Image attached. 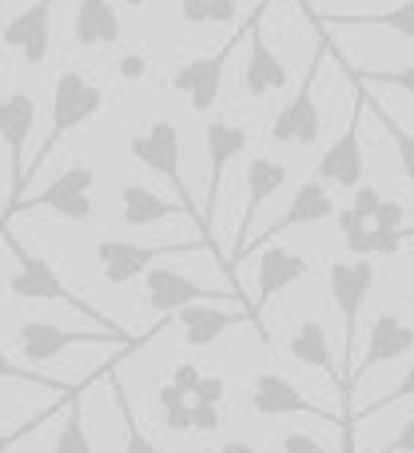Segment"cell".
<instances>
[{
    "label": "cell",
    "instance_id": "obj_1",
    "mask_svg": "<svg viewBox=\"0 0 414 453\" xmlns=\"http://www.w3.org/2000/svg\"><path fill=\"white\" fill-rule=\"evenodd\" d=\"M132 156H136V164H144V167H152L156 175H164L168 180V188L176 191V199L184 203V211H188V219L199 226V234H204V242H207V250L219 258V266H223V274H227V287L235 290V295L243 298V290H239V274L231 271V263H227L223 255H219V247H215V239L207 234V226H204V211L196 207V199L188 196V180H184V172H180V132H176V124L172 119H156V124H148V132H140L132 143Z\"/></svg>",
    "mask_w": 414,
    "mask_h": 453
},
{
    "label": "cell",
    "instance_id": "obj_2",
    "mask_svg": "<svg viewBox=\"0 0 414 453\" xmlns=\"http://www.w3.org/2000/svg\"><path fill=\"white\" fill-rule=\"evenodd\" d=\"M100 111H104V88H96L80 68H64L60 76H56V88H52V124H48V135H44V143L36 148V156L28 159L24 188H28L32 175L48 164V156L56 151V143H60L68 132H76L80 124L96 119Z\"/></svg>",
    "mask_w": 414,
    "mask_h": 453
},
{
    "label": "cell",
    "instance_id": "obj_3",
    "mask_svg": "<svg viewBox=\"0 0 414 453\" xmlns=\"http://www.w3.org/2000/svg\"><path fill=\"white\" fill-rule=\"evenodd\" d=\"M0 234H4L8 250H12V258H16V274L8 279V295H12V298H24V303H64L68 311H76V314H84V319H92L100 330H120L116 322H108V314H100L96 306H88L84 298L72 295V290L64 287V279L56 274L52 263H44L40 255L24 250L20 242L8 234V223L0 226Z\"/></svg>",
    "mask_w": 414,
    "mask_h": 453
},
{
    "label": "cell",
    "instance_id": "obj_4",
    "mask_svg": "<svg viewBox=\"0 0 414 453\" xmlns=\"http://www.w3.org/2000/svg\"><path fill=\"white\" fill-rule=\"evenodd\" d=\"M327 282H331V298L335 311L343 319V406H351V374H355V334H359V314L367 303L371 287H375V263L371 258H335L327 266Z\"/></svg>",
    "mask_w": 414,
    "mask_h": 453
},
{
    "label": "cell",
    "instance_id": "obj_5",
    "mask_svg": "<svg viewBox=\"0 0 414 453\" xmlns=\"http://www.w3.org/2000/svg\"><path fill=\"white\" fill-rule=\"evenodd\" d=\"M148 338H132L128 330H68L60 322H44L32 319L16 330V346H20V358L28 366H44V362L68 354L72 346H116V350H136Z\"/></svg>",
    "mask_w": 414,
    "mask_h": 453
},
{
    "label": "cell",
    "instance_id": "obj_6",
    "mask_svg": "<svg viewBox=\"0 0 414 453\" xmlns=\"http://www.w3.org/2000/svg\"><path fill=\"white\" fill-rule=\"evenodd\" d=\"M331 44H335V40L323 32V40H319V48H315L311 64H307L303 80H299L295 96H291V100L279 108V116L271 119V132H267L271 143H299V148H311V143L319 140L323 116H319V104H315V80H319L323 60L331 56Z\"/></svg>",
    "mask_w": 414,
    "mask_h": 453
},
{
    "label": "cell",
    "instance_id": "obj_7",
    "mask_svg": "<svg viewBox=\"0 0 414 453\" xmlns=\"http://www.w3.org/2000/svg\"><path fill=\"white\" fill-rule=\"evenodd\" d=\"M32 132H36V100H32L28 92H8L4 100H0V143L8 148V172H12V180H8V207L0 219H12L16 207L24 203V172H28V159H24V148H28Z\"/></svg>",
    "mask_w": 414,
    "mask_h": 453
},
{
    "label": "cell",
    "instance_id": "obj_8",
    "mask_svg": "<svg viewBox=\"0 0 414 453\" xmlns=\"http://www.w3.org/2000/svg\"><path fill=\"white\" fill-rule=\"evenodd\" d=\"M207 242H164V247H144V242H128V239H100L96 242V263L100 274L112 287H124V282L140 279L156 266V258L168 255H191V250H204Z\"/></svg>",
    "mask_w": 414,
    "mask_h": 453
},
{
    "label": "cell",
    "instance_id": "obj_9",
    "mask_svg": "<svg viewBox=\"0 0 414 453\" xmlns=\"http://www.w3.org/2000/svg\"><path fill=\"white\" fill-rule=\"evenodd\" d=\"M144 295H148L152 314H160V319H172V314H180L191 303H223V298H231V303L247 306V298H239L235 290H207L196 279H188V274L172 271V266H152L144 274Z\"/></svg>",
    "mask_w": 414,
    "mask_h": 453
},
{
    "label": "cell",
    "instance_id": "obj_10",
    "mask_svg": "<svg viewBox=\"0 0 414 453\" xmlns=\"http://www.w3.org/2000/svg\"><path fill=\"white\" fill-rule=\"evenodd\" d=\"M355 84V111H351V124H347V132L339 135L335 143H331L327 151H323L319 159V180L323 183H335V188H347L355 191L363 183V167H367V159H363V108H367V92H363L359 80H351Z\"/></svg>",
    "mask_w": 414,
    "mask_h": 453
},
{
    "label": "cell",
    "instance_id": "obj_11",
    "mask_svg": "<svg viewBox=\"0 0 414 453\" xmlns=\"http://www.w3.org/2000/svg\"><path fill=\"white\" fill-rule=\"evenodd\" d=\"M92 188H96V172L88 164H72L48 183L40 196L24 199L16 211H28V207H44V211H56L72 223H88L92 219Z\"/></svg>",
    "mask_w": 414,
    "mask_h": 453
},
{
    "label": "cell",
    "instance_id": "obj_12",
    "mask_svg": "<svg viewBox=\"0 0 414 453\" xmlns=\"http://www.w3.org/2000/svg\"><path fill=\"white\" fill-rule=\"evenodd\" d=\"M243 32H247V24H243ZM239 32V36H243ZM239 36H231L219 52H211V56H199V60H188L184 68H176V76H172V88L180 96H188V104L196 111H211L215 108V100H219V88H223V68H227V60H231V52H235V44H239Z\"/></svg>",
    "mask_w": 414,
    "mask_h": 453
},
{
    "label": "cell",
    "instance_id": "obj_13",
    "mask_svg": "<svg viewBox=\"0 0 414 453\" xmlns=\"http://www.w3.org/2000/svg\"><path fill=\"white\" fill-rule=\"evenodd\" d=\"M204 143H207V196H204V226L211 234V219L219 207V188H223V172L231 159H239L247 151V127L227 124V119H211L204 127ZM215 239V234H211Z\"/></svg>",
    "mask_w": 414,
    "mask_h": 453
},
{
    "label": "cell",
    "instance_id": "obj_14",
    "mask_svg": "<svg viewBox=\"0 0 414 453\" xmlns=\"http://www.w3.org/2000/svg\"><path fill=\"white\" fill-rule=\"evenodd\" d=\"M307 274H311V258H303L299 250L275 247V242L259 247V271H255V303H251V322L263 314V306L271 303L275 295H283L291 282L307 279ZM255 326H259V322H255Z\"/></svg>",
    "mask_w": 414,
    "mask_h": 453
},
{
    "label": "cell",
    "instance_id": "obj_15",
    "mask_svg": "<svg viewBox=\"0 0 414 453\" xmlns=\"http://www.w3.org/2000/svg\"><path fill=\"white\" fill-rule=\"evenodd\" d=\"M267 4H271V0H263V4L251 12V20H247V64H243V88H247V96H255V100H263V96L283 92V88H287V64L271 52V44H267L263 32H259V20H263Z\"/></svg>",
    "mask_w": 414,
    "mask_h": 453
},
{
    "label": "cell",
    "instance_id": "obj_16",
    "mask_svg": "<svg viewBox=\"0 0 414 453\" xmlns=\"http://www.w3.org/2000/svg\"><path fill=\"white\" fill-rule=\"evenodd\" d=\"M52 12H56V0H36V4L20 8L4 24V32H0L4 48H20L28 68H40L48 60V52H52Z\"/></svg>",
    "mask_w": 414,
    "mask_h": 453
},
{
    "label": "cell",
    "instance_id": "obj_17",
    "mask_svg": "<svg viewBox=\"0 0 414 453\" xmlns=\"http://www.w3.org/2000/svg\"><path fill=\"white\" fill-rule=\"evenodd\" d=\"M251 410H255L259 418L311 414V418H323V422H339V418H331L323 406H315L311 398H303V394H299V386L291 382V378L275 374V370L255 374V382H251ZM339 426H343V422H339Z\"/></svg>",
    "mask_w": 414,
    "mask_h": 453
},
{
    "label": "cell",
    "instance_id": "obj_18",
    "mask_svg": "<svg viewBox=\"0 0 414 453\" xmlns=\"http://www.w3.org/2000/svg\"><path fill=\"white\" fill-rule=\"evenodd\" d=\"M287 180H291V172H287V164H279V159H271V156H251L247 159V172H243L247 207H243V219H239V242H235V250H231V271H235V263H239L243 247H247V231H251V223H255L259 207H263Z\"/></svg>",
    "mask_w": 414,
    "mask_h": 453
},
{
    "label": "cell",
    "instance_id": "obj_19",
    "mask_svg": "<svg viewBox=\"0 0 414 453\" xmlns=\"http://www.w3.org/2000/svg\"><path fill=\"white\" fill-rule=\"evenodd\" d=\"M331 215H335V199L327 196L323 180H307V183H299V191L291 196L287 211H283L279 219L267 226V231L259 234L255 242H247V250H259V247H267L271 239H279L283 231H295V226H315V223L331 219ZM247 250H243V258H247Z\"/></svg>",
    "mask_w": 414,
    "mask_h": 453
},
{
    "label": "cell",
    "instance_id": "obj_20",
    "mask_svg": "<svg viewBox=\"0 0 414 453\" xmlns=\"http://www.w3.org/2000/svg\"><path fill=\"white\" fill-rule=\"evenodd\" d=\"M414 350V326L410 322H402L399 314H379L375 322H371V334H367V350H363V362L355 366L351 374V394H355V382H359L367 370L383 366V362H394L402 358V354Z\"/></svg>",
    "mask_w": 414,
    "mask_h": 453
},
{
    "label": "cell",
    "instance_id": "obj_21",
    "mask_svg": "<svg viewBox=\"0 0 414 453\" xmlns=\"http://www.w3.org/2000/svg\"><path fill=\"white\" fill-rule=\"evenodd\" d=\"M243 319H251L243 306L227 311V306H219V303H191L176 314V322H180V330H184V342H188L191 350H204V346H211L215 338H223L227 330Z\"/></svg>",
    "mask_w": 414,
    "mask_h": 453
},
{
    "label": "cell",
    "instance_id": "obj_22",
    "mask_svg": "<svg viewBox=\"0 0 414 453\" xmlns=\"http://www.w3.org/2000/svg\"><path fill=\"white\" fill-rule=\"evenodd\" d=\"M303 12L319 28H387L394 36L414 40V0H402V4L387 8V12H315L311 4H303Z\"/></svg>",
    "mask_w": 414,
    "mask_h": 453
},
{
    "label": "cell",
    "instance_id": "obj_23",
    "mask_svg": "<svg viewBox=\"0 0 414 453\" xmlns=\"http://www.w3.org/2000/svg\"><path fill=\"white\" fill-rule=\"evenodd\" d=\"M72 32H76L80 48H108V44H120L124 24H120V12L108 0H80Z\"/></svg>",
    "mask_w": 414,
    "mask_h": 453
},
{
    "label": "cell",
    "instance_id": "obj_24",
    "mask_svg": "<svg viewBox=\"0 0 414 453\" xmlns=\"http://www.w3.org/2000/svg\"><path fill=\"white\" fill-rule=\"evenodd\" d=\"M120 207H124V226H132V231H144V226H156L164 219H188V211H184V203H168L164 196H156L152 188H144V183H124V191H120Z\"/></svg>",
    "mask_w": 414,
    "mask_h": 453
},
{
    "label": "cell",
    "instance_id": "obj_25",
    "mask_svg": "<svg viewBox=\"0 0 414 453\" xmlns=\"http://www.w3.org/2000/svg\"><path fill=\"white\" fill-rule=\"evenodd\" d=\"M287 354L295 362H303V366L323 370L327 378L343 382V374L335 370V350H331V338H327V330H323L319 319H303V322H299L295 334L287 338Z\"/></svg>",
    "mask_w": 414,
    "mask_h": 453
},
{
    "label": "cell",
    "instance_id": "obj_26",
    "mask_svg": "<svg viewBox=\"0 0 414 453\" xmlns=\"http://www.w3.org/2000/svg\"><path fill=\"white\" fill-rule=\"evenodd\" d=\"M80 402H84V386H72L60 434H56V441H52V453H96L92 438H88V430H84V410H80Z\"/></svg>",
    "mask_w": 414,
    "mask_h": 453
},
{
    "label": "cell",
    "instance_id": "obj_27",
    "mask_svg": "<svg viewBox=\"0 0 414 453\" xmlns=\"http://www.w3.org/2000/svg\"><path fill=\"white\" fill-rule=\"evenodd\" d=\"M112 398H116L120 422H124V453H164V449L156 446V441L148 438V434H144L140 418H136L132 402H128V390H124V382H116V378H112Z\"/></svg>",
    "mask_w": 414,
    "mask_h": 453
},
{
    "label": "cell",
    "instance_id": "obj_28",
    "mask_svg": "<svg viewBox=\"0 0 414 453\" xmlns=\"http://www.w3.org/2000/svg\"><path fill=\"white\" fill-rule=\"evenodd\" d=\"M414 398V362H410V370L399 378V386L394 390H387L379 402H371L367 410H359V414H351L343 422V453H351V434H355V422H363V418H375V414H383V410H391V406H399V402H407Z\"/></svg>",
    "mask_w": 414,
    "mask_h": 453
},
{
    "label": "cell",
    "instance_id": "obj_29",
    "mask_svg": "<svg viewBox=\"0 0 414 453\" xmlns=\"http://www.w3.org/2000/svg\"><path fill=\"white\" fill-rule=\"evenodd\" d=\"M367 104H371V96H367ZM375 108V116L383 119V127H387V135H391V143H394V151H399V167H402V180L414 183V132H407L402 124H394L391 116H387L379 104H371Z\"/></svg>",
    "mask_w": 414,
    "mask_h": 453
},
{
    "label": "cell",
    "instance_id": "obj_30",
    "mask_svg": "<svg viewBox=\"0 0 414 453\" xmlns=\"http://www.w3.org/2000/svg\"><path fill=\"white\" fill-rule=\"evenodd\" d=\"M0 382H28V386H48V390H60L68 394L72 386L64 382V378H52V374H40L36 366H16L12 358L4 354V346H0Z\"/></svg>",
    "mask_w": 414,
    "mask_h": 453
},
{
    "label": "cell",
    "instance_id": "obj_31",
    "mask_svg": "<svg viewBox=\"0 0 414 453\" xmlns=\"http://www.w3.org/2000/svg\"><path fill=\"white\" fill-rule=\"evenodd\" d=\"M347 76L359 80V84H391L414 96V64H402V68H347Z\"/></svg>",
    "mask_w": 414,
    "mask_h": 453
},
{
    "label": "cell",
    "instance_id": "obj_32",
    "mask_svg": "<svg viewBox=\"0 0 414 453\" xmlns=\"http://www.w3.org/2000/svg\"><path fill=\"white\" fill-rule=\"evenodd\" d=\"M68 394H72V390H68ZM68 394H64L60 402H52V406H44L36 418H28L24 426H16V430H4V434H0V453H12V446H20V441L28 438V434H36L40 426H48V418L64 414V406H68Z\"/></svg>",
    "mask_w": 414,
    "mask_h": 453
},
{
    "label": "cell",
    "instance_id": "obj_33",
    "mask_svg": "<svg viewBox=\"0 0 414 453\" xmlns=\"http://www.w3.org/2000/svg\"><path fill=\"white\" fill-rule=\"evenodd\" d=\"M383 207V191H375V188H367V183H359L355 188V199H351V211L359 215V219H375V211Z\"/></svg>",
    "mask_w": 414,
    "mask_h": 453
},
{
    "label": "cell",
    "instance_id": "obj_34",
    "mask_svg": "<svg viewBox=\"0 0 414 453\" xmlns=\"http://www.w3.org/2000/svg\"><path fill=\"white\" fill-rule=\"evenodd\" d=\"M402 203H394V199H383V207H379L375 211V219H371V226H375V231H407V226H402Z\"/></svg>",
    "mask_w": 414,
    "mask_h": 453
},
{
    "label": "cell",
    "instance_id": "obj_35",
    "mask_svg": "<svg viewBox=\"0 0 414 453\" xmlns=\"http://www.w3.org/2000/svg\"><path fill=\"white\" fill-rule=\"evenodd\" d=\"M223 394H227V382H223V378L204 374V378H199V386H196V394H191V402H207V406H219V402H223Z\"/></svg>",
    "mask_w": 414,
    "mask_h": 453
},
{
    "label": "cell",
    "instance_id": "obj_36",
    "mask_svg": "<svg viewBox=\"0 0 414 453\" xmlns=\"http://www.w3.org/2000/svg\"><path fill=\"white\" fill-rule=\"evenodd\" d=\"M191 430L215 434V430H219V406H207V402H191Z\"/></svg>",
    "mask_w": 414,
    "mask_h": 453
},
{
    "label": "cell",
    "instance_id": "obj_37",
    "mask_svg": "<svg viewBox=\"0 0 414 453\" xmlns=\"http://www.w3.org/2000/svg\"><path fill=\"white\" fill-rule=\"evenodd\" d=\"M164 426H168L172 434H188V430H191V402L168 406V410H164Z\"/></svg>",
    "mask_w": 414,
    "mask_h": 453
},
{
    "label": "cell",
    "instance_id": "obj_38",
    "mask_svg": "<svg viewBox=\"0 0 414 453\" xmlns=\"http://www.w3.org/2000/svg\"><path fill=\"white\" fill-rule=\"evenodd\" d=\"M283 453H327V449H323V441H315L311 434L291 430L287 438H283Z\"/></svg>",
    "mask_w": 414,
    "mask_h": 453
},
{
    "label": "cell",
    "instance_id": "obj_39",
    "mask_svg": "<svg viewBox=\"0 0 414 453\" xmlns=\"http://www.w3.org/2000/svg\"><path fill=\"white\" fill-rule=\"evenodd\" d=\"M375 453H414V414L407 418V426H402V430L394 434L383 449H375Z\"/></svg>",
    "mask_w": 414,
    "mask_h": 453
},
{
    "label": "cell",
    "instance_id": "obj_40",
    "mask_svg": "<svg viewBox=\"0 0 414 453\" xmlns=\"http://www.w3.org/2000/svg\"><path fill=\"white\" fill-rule=\"evenodd\" d=\"M199 378H204V374H199V366H196V362H180V366H176V374H172V382L180 386L184 394H196Z\"/></svg>",
    "mask_w": 414,
    "mask_h": 453
},
{
    "label": "cell",
    "instance_id": "obj_41",
    "mask_svg": "<svg viewBox=\"0 0 414 453\" xmlns=\"http://www.w3.org/2000/svg\"><path fill=\"white\" fill-rule=\"evenodd\" d=\"M235 0H207V24H231Z\"/></svg>",
    "mask_w": 414,
    "mask_h": 453
},
{
    "label": "cell",
    "instance_id": "obj_42",
    "mask_svg": "<svg viewBox=\"0 0 414 453\" xmlns=\"http://www.w3.org/2000/svg\"><path fill=\"white\" fill-rule=\"evenodd\" d=\"M144 72H148V60H144L140 52H128L124 60H120V76L124 80H140Z\"/></svg>",
    "mask_w": 414,
    "mask_h": 453
},
{
    "label": "cell",
    "instance_id": "obj_43",
    "mask_svg": "<svg viewBox=\"0 0 414 453\" xmlns=\"http://www.w3.org/2000/svg\"><path fill=\"white\" fill-rule=\"evenodd\" d=\"M180 12L188 24H207V0H180Z\"/></svg>",
    "mask_w": 414,
    "mask_h": 453
},
{
    "label": "cell",
    "instance_id": "obj_44",
    "mask_svg": "<svg viewBox=\"0 0 414 453\" xmlns=\"http://www.w3.org/2000/svg\"><path fill=\"white\" fill-rule=\"evenodd\" d=\"M219 453H259V449L247 446V441H227V446H219Z\"/></svg>",
    "mask_w": 414,
    "mask_h": 453
},
{
    "label": "cell",
    "instance_id": "obj_45",
    "mask_svg": "<svg viewBox=\"0 0 414 453\" xmlns=\"http://www.w3.org/2000/svg\"><path fill=\"white\" fill-rule=\"evenodd\" d=\"M128 8H148V4H160V0H124Z\"/></svg>",
    "mask_w": 414,
    "mask_h": 453
}]
</instances>
